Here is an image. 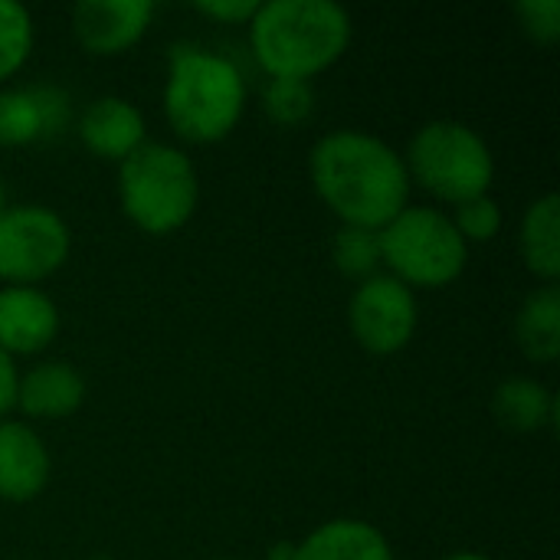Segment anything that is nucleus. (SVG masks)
<instances>
[{
  "instance_id": "6ab92c4d",
  "label": "nucleus",
  "mask_w": 560,
  "mask_h": 560,
  "mask_svg": "<svg viewBox=\"0 0 560 560\" xmlns=\"http://www.w3.org/2000/svg\"><path fill=\"white\" fill-rule=\"evenodd\" d=\"M331 259L338 266L341 276L348 279H371L377 276L381 262V236L377 230H364V226H338L335 240H331Z\"/></svg>"
},
{
  "instance_id": "412c9836",
  "label": "nucleus",
  "mask_w": 560,
  "mask_h": 560,
  "mask_svg": "<svg viewBox=\"0 0 560 560\" xmlns=\"http://www.w3.org/2000/svg\"><path fill=\"white\" fill-rule=\"evenodd\" d=\"M262 112L282 125H302L308 121V115L315 112V89L312 82H299V79H269L262 89Z\"/></svg>"
},
{
  "instance_id": "ddd939ff",
  "label": "nucleus",
  "mask_w": 560,
  "mask_h": 560,
  "mask_svg": "<svg viewBox=\"0 0 560 560\" xmlns=\"http://www.w3.org/2000/svg\"><path fill=\"white\" fill-rule=\"evenodd\" d=\"M144 135V115L138 112V105L118 95L95 98L79 118V141L105 161L121 164L148 141Z\"/></svg>"
},
{
  "instance_id": "5701e85b",
  "label": "nucleus",
  "mask_w": 560,
  "mask_h": 560,
  "mask_svg": "<svg viewBox=\"0 0 560 560\" xmlns=\"http://www.w3.org/2000/svg\"><path fill=\"white\" fill-rule=\"evenodd\" d=\"M515 16L535 43H558L560 39V0H518Z\"/></svg>"
},
{
  "instance_id": "b1692460",
  "label": "nucleus",
  "mask_w": 560,
  "mask_h": 560,
  "mask_svg": "<svg viewBox=\"0 0 560 560\" xmlns=\"http://www.w3.org/2000/svg\"><path fill=\"white\" fill-rule=\"evenodd\" d=\"M197 10L220 23H249L256 16L259 3L256 0H203V3H197Z\"/></svg>"
},
{
  "instance_id": "c756f323",
  "label": "nucleus",
  "mask_w": 560,
  "mask_h": 560,
  "mask_svg": "<svg viewBox=\"0 0 560 560\" xmlns=\"http://www.w3.org/2000/svg\"><path fill=\"white\" fill-rule=\"evenodd\" d=\"M92 560H108V558H92Z\"/></svg>"
},
{
  "instance_id": "7ed1b4c3",
  "label": "nucleus",
  "mask_w": 560,
  "mask_h": 560,
  "mask_svg": "<svg viewBox=\"0 0 560 560\" xmlns=\"http://www.w3.org/2000/svg\"><path fill=\"white\" fill-rule=\"evenodd\" d=\"M246 79L240 66L194 43L171 46L164 82L167 125L194 144L223 141L243 118Z\"/></svg>"
},
{
  "instance_id": "a211bd4d",
  "label": "nucleus",
  "mask_w": 560,
  "mask_h": 560,
  "mask_svg": "<svg viewBox=\"0 0 560 560\" xmlns=\"http://www.w3.org/2000/svg\"><path fill=\"white\" fill-rule=\"evenodd\" d=\"M518 249L522 259L528 266V272H535L538 279L558 282L560 276V197L558 194H545L538 197L525 217H522V230H518Z\"/></svg>"
},
{
  "instance_id": "4468645a",
  "label": "nucleus",
  "mask_w": 560,
  "mask_h": 560,
  "mask_svg": "<svg viewBox=\"0 0 560 560\" xmlns=\"http://www.w3.org/2000/svg\"><path fill=\"white\" fill-rule=\"evenodd\" d=\"M82 400L85 381L66 361H43L16 381V407L33 420H66Z\"/></svg>"
},
{
  "instance_id": "bb28decb",
  "label": "nucleus",
  "mask_w": 560,
  "mask_h": 560,
  "mask_svg": "<svg viewBox=\"0 0 560 560\" xmlns=\"http://www.w3.org/2000/svg\"><path fill=\"white\" fill-rule=\"evenodd\" d=\"M443 560H489L486 555H476V551H456V555H450V558Z\"/></svg>"
},
{
  "instance_id": "aec40b11",
  "label": "nucleus",
  "mask_w": 560,
  "mask_h": 560,
  "mask_svg": "<svg viewBox=\"0 0 560 560\" xmlns=\"http://www.w3.org/2000/svg\"><path fill=\"white\" fill-rule=\"evenodd\" d=\"M33 49V16L16 0H0V82L16 75Z\"/></svg>"
},
{
  "instance_id": "39448f33",
  "label": "nucleus",
  "mask_w": 560,
  "mask_h": 560,
  "mask_svg": "<svg viewBox=\"0 0 560 560\" xmlns=\"http://www.w3.org/2000/svg\"><path fill=\"white\" fill-rule=\"evenodd\" d=\"M407 174L443 203H463L489 194L495 180V158L482 135L456 118L427 121L407 148Z\"/></svg>"
},
{
  "instance_id": "423d86ee",
  "label": "nucleus",
  "mask_w": 560,
  "mask_h": 560,
  "mask_svg": "<svg viewBox=\"0 0 560 560\" xmlns=\"http://www.w3.org/2000/svg\"><path fill=\"white\" fill-rule=\"evenodd\" d=\"M381 236V262L394 279L417 289H443L456 282L469 262V246L453 217L436 207H404Z\"/></svg>"
},
{
  "instance_id": "cd10ccee",
  "label": "nucleus",
  "mask_w": 560,
  "mask_h": 560,
  "mask_svg": "<svg viewBox=\"0 0 560 560\" xmlns=\"http://www.w3.org/2000/svg\"><path fill=\"white\" fill-rule=\"evenodd\" d=\"M10 203H7V187H3V180H0V213L7 210Z\"/></svg>"
},
{
  "instance_id": "f8f14e48",
  "label": "nucleus",
  "mask_w": 560,
  "mask_h": 560,
  "mask_svg": "<svg viewBox=\"0 0 560 560\" xmlns=\"http://www.w3.org/2000/svg\"><path fill=\"white\" fill-rule=\"evenodd\" d=\"M59 331L56 302L36 285H7L0 289V351L36 354Z\"/></svg>"
},
{
  "instance_id": "1a4fd4ad",
  "label": "nucleus",
  "mask_w": 560,
  "mask_h": 560,
  "mask_svg": "<svg viewBox=\"0 0 560 560\" xmlns=\"http://www.w3.org/2000/svg\"><path fill=\"white\" fill-rule=\"evenodd\" d=\"M151 0H79L72 7L75 43L92 56H118L131 49L151 26Z\"/></svg>"
},
{
  "instance_id": "6e6552de",
  "label": "nucleus",
  "mask_w": 560,
  "mask_h": 560,
  "mask_svg": "<svg viewBox=\"0 0 560 560\" xmlns=\"http://www.w3.org/2000/svg\"><path fill=\"white\" fill-rule=\"evenodd\" d=\"M420 322L417 295L390 272L364 279L348 302V325L354 341L371 354H397L410 345Z\"/></svg>"
},
{
  "instance_id": "c85d7f7f",
  "label": "nucleus",
  "mask_w": 560,
  "mask_h": 560,
  "mask_svg": "<svg viewBox=\"0 0 560 560\" xmlns=\"http://www.w3.org/2000/svg\"><path fill=\"white\" fill-rule=\"evenodd\" d=\"M217 560H236V558H217Z\"/></svg>"
},
{
  "instance_id": "f03ea898",
  "label": "nucleus",
  "mask_w": 560,
  "mask_h": 560,
  "mask_svg": "<svg viewBox=\"0 0 560 560\" xmlns=\"http://www.w3.org/2000/svg\"><path fill=\"white\" fill-rule=\"evenodd\" d=\"M351 43V16L335 0H269L249 20V46L269 79H299L335 66Z\"/></svg>"
},
{
  "instance_id": "dca6fc26",
  "label": "nucleus",
  "mask_w": 560,
  "mask_h": 560,
  "mask_svg": "<svg viewBox=\"0 0 560 560\" xmlns=\"http://www.w3.org/2000/svg\"><path fill=\"white\" fill-rule=\"evenodd\" d=\"M492 413L505 430L535 433L545 427H558V397L535 377H509L495 387Z\"/></svg>"
},
{
  "instance_id": "9d476101",
  "label": "nucleus",
  "mask_w": 560,
  "mask_h": 560,
  "mask_svg": "<svg viewBox=\"0 0 560 560\" xmlns=\"http://www.w3.org/2000/svg\"><path fill=\"white\" fill-rule=\"evenodd\" d=\"M72 118L69 92L59 85L39 82L26 89H3L0 92V144L23 148L43 138L59 135Z\"/></svg>"
},
{
  "instance_id": "f257e3e1",
  "label": "nucleus",
  "mask_w": 560,
  "mask_h": 560,
  "mask_svg": "<svg viewBox=\"0 0 560 560\" xmlns=\"http://www.w3.org/2000/svg\"><path fill=\"white\" fill-rule=\"evenodd\" d=\"M312 187L341 226L381 230L410 200L404 154L377 135L338 128L315 141L308 154Z\"/></svg>"
},
{
  "instance_id": "f3484780",
  "label": "nucleus",
  "mask_w": 560,
  "mask_h": 560,
  "mask_svg": "<svg viewBox=\"0 0 560 560\" xmlns=\"http://www.w3.org/2000/svg\"><path fill=\"white\" fill-rule=\"evenodd\" d=\"M515 338L528 361L555 364L560 358V285L548 282L535 289L518 315H515Z\"/></svg>"
},
{
  "instance_id": "4be33fe9",
  "label": "nucleus",
  "mask_w": 560,
  "mask_h": 560,
  "mask_svg": "<svg viewBox=\"0 0 560 560\" xmlns=\"http://www.w3.org/2000/svg\"><path fill=\"white\" fill-rule=\"evenodd\" d=\"M453 226L459 230V236L466 240V246L469 243H492L499 236V230H502V207L489 194L469 197V200L456 203Z\"/></svg>"
},
{
  "instance_id": "20e7f679",
  "label": "nucleus",
  "mask_w": 560,
  "mask_h": 560,
  "mask_svg": "<svg viewBox=\"0 0 560 560\" xmlns=\"http://www.w3.org/2000/svg\"><path fill=\"white\" fill-rule=\"evenodd\" d=\"M200 184L194 161L161 141H144L118 164V200L125 217L151 233L167 236L180 230L197 210Z\"/></svg>"
},
{
  "instance_id": "393cba45",
  "label": "nucleus",
  "mask_w": 560,
  "mask_h": 560,
  "mask_svg": "<svg viewBox=\"0 0 560 560\" xmlns=\"http://www.w3.org/2000/svg\"><path fill=\"white\" fill-rule=\"evenodd\" d=\"M16 364L7 351H0V420L16 407Z\"/></svg>"
},
{
  "instance_id": "a878e982",
  "label": "nucleus",
  "mask_w": 560,
  "mask_h": 560,
  "mask_svg": "<svg viewBox=\"0 0 560 560\" xmlns=\"http://www.w3.org/2000/svg\"><path fill=\"white\" fill-rule=\"evenodd\" d=\"M266 560H295V541H279V545H272Z\"/></svg>"
},
{
  "instance_id": "0eeeda50",
  "label": "nucleus",
  "mask_w": 560,
  "mask_h": 560,
  "mask_svg": "<svg viewBox=\"0 0 560 560\" xmlns=\"http://www.w3.org/2000/svg\"><path fill=\"white\" fill-rule=\"evenodd\" d=\"M72 233L66 220L39 203H16L0 213V279L36 285L69 259Z\"/></svg>"
},
{
  "instance_id": "2eb2a0df",
  "label": "nucleus",
  "mask_w": 560,
  "mask_h": 560,
  "mask_svg": "<svg viewBox=\"0 0 560 560\" xmlns=\"http://www.w3.org/2000/svg\"><path fill=\"white\" fill-rule=\"evenodd\" d=\"M295 560H394V551L377 525L361 518H335L295 545Z\"/></svg>"
},
{
  "instance_id": "9b49d317",
  "label": "nucleus",
  "mask_w": 560,
  "mask_h": 560,
  "mask_svg": "<svg viewBox=\"0 0 560 560\" xmlns=\"http://www.w3.org/2000/svg\"><path fill=\"white\" fill-rule=\"evenodd\" d=\"M49 469L43 436L20 420H0V499L13 505L33 502L46 489Z\"/></svg>"
}]
</instances>
